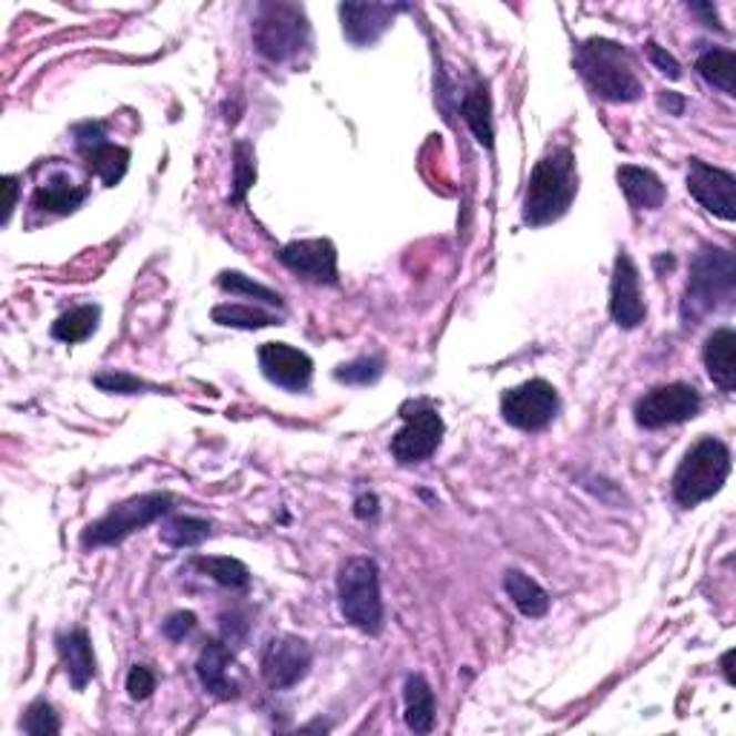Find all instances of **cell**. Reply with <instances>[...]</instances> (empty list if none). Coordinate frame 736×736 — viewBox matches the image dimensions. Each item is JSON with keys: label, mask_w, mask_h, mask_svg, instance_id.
<instances>
[{"label": "cell", "mask_w": 736, "mask_h": 736, "mask_svg": "<svg viewBox=\"0 0 736 736\" xmlns=\"http://www.w3.org/2000/svg\"><path fill=\"white\" fill-rule=\"evenodd\" d=\"M259 368H263V375L270 382L288 391L308 389L314 375L311 357L299 351V348L288 346V343H265L259 348Z\"/></svg>", "instance_id": "15"}, {"label": "cell", "mask_w": 736, "mask_h": 736, "mask_svg": "<svg viewBox=\"0 0 736 736\" xmlns=\"http://www.w3.org/2000/svg\"><path fill=\"white\" fill-rule=\"evenodd\" d=\"M730 662H734V651H728L723 656V671H725V679L734 682V671H730Z\"/></svg>", "instance_id": "44"}, {"label": "cell", "mask_w": 736, "mask_h": 736, "mask_svg": "<svg viewBox=\"0 0 736 736\" xmlns=\"http://www.w3.org/2000/svg\"><path fill=\"white\" fill-rule=\"evenodd\" d=\"M337 599L340 613L357 631L377 636L382 631V599H380V570L368 555H355L340 566L337 575Z\"/></svg>", "instance_id": "5"}, {"label": "cell", "mask_w": 736, "mask_h": 736, "mask_svg": "<svg viewBox=\"0 0 736 736\" xmlns=\"http://www.w3.org/2000/svg\"><path fill=\"white\" fill-rule=\"evenodd\" d=\"M696 72L725 95H736V55L730 50L702 52L696 58Z\"/></svg>", "instance_id": "27"}, {"label": "cell", "mask_w": 736, "mask_h": 736, "mask_svg": "<svg viewBox=\"0 0 736 736\" xmlns=\"http://www.w3.org/2000/svg\"><path fill=\"white\" fill-rule=\"evenodd\" d=\"M259 667H263V679L268 682V687L288 691L297 682H303L311 667V647L297 636H276L265 644Z\"/></svg>", "instance_id": "12"}, {"label": "cell", "mask_w": 736, "mask_h": 736, "mask_svg": "<svg viewBox=\"0 0 736 736\" xmlns=\"http://www.w3.org/2000/svg\"><path fill=\"white\" fill-rule=\"evenodd\" d=\"M231 665H234V651H231V644L227 642H216V638H211V642L202 647V653H198L196 662L198 682H202V687H205L211 696H216V699L227 702L239 696V685L227 676Z\"/></svg>", "instance_id": "17"}, {"label": "cell", "mask_w": 736, "mask_h": 736, "mask_svg": "<svg viewBox=\"0 0 736 736\" xmlns=\"http://www.w3.org/2000/svg\"><path fill=\"white\" fill-rule=\"evenodd\" d=\"M254 47L259 55L285 64L308 47V18L294 3H263L254 21Z\"/></svg>", "instance_id": "7"}, {"label": "cell", "mask_w": 736, "mask_h": 736, "mask_svg": "<svg viewBox=\"0 0 736 736\" xmlns=\"http://www.w3.org/2000/svg\"><path fill=\"white\" fill-rule=\"evenodd\" d=\"M699 409L702 395L691 382H671V386H658V389L638 397L633 415L642 429H662V426L694 420Z\"/></svg>", "instance_id": "10"}, {"label": "cell", "mask_w": 736, "mask_h": 736, "mask_svg": "<svg viewBox=\"0 0 736 736\" xmlns=\"http://www.w3.org/2000/svg\"><path fill=\"white\" fill-rule=\"evenodd\" d=\"M86 187L72 184L70 176H55L50 182L38 184L35 196H32V207L43 213H58V216H67V213L79 211L84 205Z\"/></svg>", "instance_id": "22"}, {"label": "cell", "mask_w": 736, "mask_h": 736, "mask_svg": "<svg viewBox=\"0 0 736 736\" xmlns=\"http://www.w3.org/2000/svg\"><path fill=\"white\" fill-rule=\"evenodd\" d=\"M23 730L29 736H47V734H58L61 730V723H58L55 711L47 699L32 702L27 708V716H23Z\"/></svg>", "instance_id": "35"}, {"label": "cell", "mask_w": 736, "mask_h": 736, "mask_svg": "<svg viewBox=\"0 0 736 736\" xmlns=\"http://www.w3.org/2000/svg\"><path fill=\"white\" fill-rule=\"evenodd\" d=\"M162 631L171 642H184V638L196 631V616H193L191 610H178V613H171V616H167V622L162 624Z\"/></svg>", "instance_id": "37"}, {"label": "cell", "mask_w": 736, "mask_h": 736, "mask_svg": "<svg viewBox=\"0 0 736 736\" xmlns=\"http://www.w3.org/2000/svg\"><path fill=\"white\" fill-rule=\"evenodd\" d=\"M193 566H198L202 573L211 575L216 584L227 590H248L251 584V570L242 561L227 559V555H216V559H207V555H198L193 561Z\"/></svg>", "instance_id": "30"}, {"label": "cell", "mask_w": 736, "mask_h": 736, "mask_svg": "<svg viewBox=\"0 0 736 736\" xmlns=\"http://www.w3.org/2000/svg\"><path fill=\"white\" fill-rule=\"evenodd\" d=\"M92 382H95L101 391H110V395H139V391H150V389L159 391L156 386L139 380V377H133L130 371H115V368H110V371H99V375L92 377Z\"/></svg>", "instance_id": "33"}, {"label": "cell", "mask_w": 736, "mask_h": 736, "mask_svg": "<svg viewBox=\"0 0 736 736\" xmlns=\"http://www.w3.org/2000/svg\"><path fill=\"white\" fill-rule=\"evenodd\" d=\"M377 495H360L357 498V507H355V515L357 518H375L377 512H380V507H377Z\"/></svg>", "instance_id": "41"}, {"label": "cell", "mask_w": 736, "mask_h": 736, "mask_svg": "<svg viewBox=\"0 0 736 736\" xmlns=\"http://www.w3.org/2000/svg\"><path fill=\"white\" fill-rule=\"evenodd\" d=\"M81 156H84L86 167H90L92 176H99L106 187H115V184L124 178L130 164V150L119 147L113 142H101L92 144V147L81 150Z\"/></svg>", "instance_id": "24"}, {"label": "cell", "mask_w": 736, "mask_h": 736, "mask_svg": "<svg viewBox=\"0 0 736 736\" xmlns=\"http://www.w3.org/2000/svg\"><path fill=\"white\" fill-rule=\"evenodd\" d=\"M736 297V259L730 251L702 248L691 263V276L685 285L682 319L696 326L705 314L734 305Z\"/></svg>", "instance_id": "3"}, {"label": "cell", "mask_w": 736, "mask_h": 736, "mask_svg": "<svg viewBox=\"0 0 736 736\" xmlns=\"http://www.w3.org/2000/svg\"><path fill=\"white\" fill-rule=\"evenodd\" d=\"M173 510V495L167 492H147V495H135L130 501L119 503L113 510L90 524L81 535L84 550H99V546H115L127 541L133 532L144 530L153 521L164 518Z\"/></svg>", "instance_id": "6"}, {"label": "cell", "mask_w": 736, "mask_h": 736, "mask_svg": "<svg viewBox=\"0 0 736 736\" xmlns=\"http://www.w3.org/2000/svg\"><path fill=\"white\" fill-rule=\"evenodd\" d=\"M400 418H403V429L391 438V454L400 463H420V460L432 458L435 449L440 447V438H443V418L432 400H426V397L406 400L400 406Z\"/></svg>", "instance_id": "8"}, {"label": "cell", "mask_w": 736, "mask_h": 736, "mask_svg": "<svg viewBox=\"0 0 736 736\" xmlns=\"http://www.w3.org/2000/svg\"><path fill=\"white\" fill-rule=\"evenodd\" d=\"M463 119H467L474 139L487 150H492L495 130H492V99H489L487 84H478L472 92H467V99H463Z\"/></svg>", "instance_id": "26"}, {"label": "cell", "mask_w": 736, "mask_h": 736, "mask_svg": "<svg viewBox=\"0 0 736 736\" xmlns=\"http://www.w3.org/2000/svg\"><path fill=\"white\" fill-rule=\"evenodd\" d=\"M248 631L251 622L242 616V613H225V616H222V636H225L227 644L242 647V644L248 642Z\"/></svg>", "instance_id": "38"}, {"label": "cell", "mask_w": 736, "mask_h": 736, "mask_svg": "<svg viewBox=\"0 0 736 736\" xmlns=\"http://www.w3.org/2000/svg\"><path fill=\"white\" fill-rule=\"evenodd\" d=\"M219 285L222 290H231V294H239V297H254L268 305H283V297H279L276 290L254 283V279H248V276L239 274V270H225V274L219 276Z\"/></svg>", "instance_id": "32"}, {"label": "cell", "mask_w": 736, "mask_h": 736, "mask_svg": "<svg viewBox=\"0 0 736 736\" xmlns=\"http://www.w3.org/2000/svg\"><path fill=\"white\" fill-rule=\"evenodd\" d=\"M382 375V360L380 357H357L355 362H346V366L337 368V380L351 382V386H368V382H377Z\"/></svg>", "instance_id": "34"}, {"label": "cell", "mask_w": 736, "mask_h": 736, "mask_svg": "<svg viewBox=\"0 0 736 736\" xmlns=\"http://www.w3.org/2000/svg\"><path fill=\"white\" fill-rule=\"evenodd\" d=\"M403 9L406 7H391V3H343V35L355 47H371L395 23V14Z\"/></svg>", "instance_id": "16"}, {"label": "cell", "mask_w": 736, "mask_h": 736, "mask_svg": "<svg viewBox=\"0 0 736 736\" xmlns=\"http://www.w3.org/2000/svg\"><path fill=\"white\" fill-rule=\"evenodd\" d=\"M503 590H507V595L512 599V604L521 610V616L527 619L546 616V610H550V595H546V590L541 587L539 581H532L527 573H521V570H507V573H503Z\"/></svg>", "instance_id": "23"}, {"label": "cell", "mask_w": 736, "mask_h": 736, "mask_svg": "<svg viewBox=\"0 0 736 736\" xmlns=\"http://www.w3.org/2000/svg\"><path fill=\"white\" fill-rule=\"evenodd\" d=\"M705 368L723 391L736 389V334L734 328H716L705 343Z\"/></svg>", "instance_id": "20"}, {"label": "cell", "mask_w": 736, "mask_h": 736, "mask_svg": "<svg viewBox=\"0 0 736 736\" xmlns=\"http://www.w3.org/2000/svg\"><path fill=\"white\" fill-rule=\"evenodd\" d=\"M101 323V308L99 305H79V308H72V311L61 314V317L52 323V337L61 343H84L86 337L95 334Z\"/></svg>", "instance_id": "25"}, {"label": "cell", "mask_w": 736, "mask_h": 736, "mask_svg": "<svg viewBox=\"0 0 736 736\" xmlns=\"http://www.w3.org/2000/svg\"><path fill=\"white\" fill-rule=\"evenodd\" d=\"M55 644H58V656H61V665H64L72 687H75V691H84V687L95 679V656H92V644L86 631L75 627V631L70 633H61V636L55 638Z\"/></svg>", "instance_id": "18"}, {"label": "cell", "mask_w": 736, "mask_h": 736, "mask_svg": "<svg viewBox=\"0 0 736 736\" xmlns=\"http://www.w3.org/2000/svg\"><path fill=\"white\" fill-rule=\"evenodd\" d=\"M662 106H665L671 115H682L685 113V99L676 95V92H665V95H662Z\"/></svg>", "instance_id": "42"}, {"label": "cell", "mask_w": 736, "mask_h": 736, "mask_svg": "<svg viewBox=\"0 0 736 736\" xmlns=\"http://www.w3.org/2000/svg\"><path fill=\"white\" fill-rule=\"evenodd\" d=\"M575 67L599 99L616 101V104L642 99V81L622 43L590 38L575 50Z\"/></svg>", "instance_id": "2"}, {"label": "cell", "mask_w": 736, "mask_h": 736, "mask_svg": "<svg viewBox=\"0 0 736 736\" xmlns=\"http://www.w3.org/2000/svg\"><path fill=\"white\" fill-rule=\"evenodd\" d=\"M403 702H406V725L415 734H429L435 728V694L426 676L420 673H409L403 685Z\"/></svg>", "instance_id": "21"}, {"label": "cell", "mask_w": 736, "mask_h": 736, "mask_svg": "<svg viewBox=\"0 0 736 736\" xmlns=\"http://www.w3.org/2000/svg\"><path fill=\"white\" fill-rule=\"evenodd\" d=\"M691 9H694L696 14H705V23H708V27H716V9L711 7V3H691Z\"/></svg>", "instance_id": "43"}, {"label": "cell", "mask_w": 736, "mask_h": 736, "mask_svg": "<svg viewBox=\"0 0 736 736\" xmlns=\"http://www.w3.org/2000/svg\"><path fill=\"white\" fill-rule=\"evenodd\" d=\"M503 420L524 432H541L559 415V391L546 380H527L501 397Z\"/></svg>", "instance_id": "9"}, {"label": "cell", "mask_w": 736, "mask_h": 736, "mask_svg": "<svg viewBox=\"0 0 736 736\" xmlns=\"http://www.w3.org/2000/svg\"><path fill=\"white\" fill-rule=\"evenodd\" d=\"M213 323L225 328H242V331H256V328L283 326V317L254 308V305H216L213 308Z\"/></svg>", "instance_id": "28"}, {"label": "cell", "mask_w": 736, "mask_h": 736, "mask_svg": "<svg viewBox=\"0 0 736 736\" xmlns=\"http://www.w3.org/2000/svg\"><path fill=\"white\" fill-rule=\"evenodd\" d=\"M279 263L299 274L308 283L334 285L337 283V248L331 239H299L288 242L279 251Z\"/></svg>", "instance_id": "13"}, {"label": "cell", "mask_w": 736, "mask_h": 736, "mask_svg": "<svg viewBox=\"0 0 736 736\" xmlns=\"http://www.w3.org/2000/svg\"><path fill=\"white\" fill-rule=\"evenodd\" d=\"M579 193V173L570 147H552L530 176L524 196V222L530 227H544L559 222Z\"/></svg>", "instance_id": "1"}, {"label": "cell", "mask_w": 736, "mask_h": 736, "mask_svg": "<svg viewBox=\"0 0 736 736\" xmlns=\"http://www.w3.org/2000/svg\"><path fill=\"white\" fill-rule=\"evenodd\" d=\"M213 524L205 518H193V515H176L171 518L167 524L162 527V541L173 550H187V546H198L202 541L211 535Z\"/></svg>", "instance_id": "29"}, {"label": "cell", "mask_w": 736, "mask_h": 736, "mask_svg": "<svg viewBox=\"0 0 736 736\" xmlns=\"http://www.w3.org/2000/svg\"><path fill=\"white\" fill-rule=\"evenodd\" d=\"M254 182H256L254 147H251L248 142H239L236 144V153H234V193H231V202L239 205Z\"/></svg>", "instance_id": "31"}, {"label": "cell", "mask_w": 736, "mask_h": 736, "mask_svg": "<svg viewBox=\"0 0 736 736\" xmlns=\"http://www.w3.org/2000/svg\"><path fill=\"white\" fill-rule=\"evenodd\" d=\"M647 55H651L653 64L658 67V72H665L667 79H682L679 61H676V58H673L667 50H662V47H658L656 41L647 43Z\"/></svg>", "instance_id": "39"}, {"label": "cell", "mask_w": 736, "mask_h": 736, "mask_svg": "<svg viewBox=\"0 0 736 736\" xmlns=\"http://www.w3.org/2000/svg\"><path fill=\"white\" fill-rule=\"evenodd\" d=\"M610 314L619 328H636L644 323V299L638 285V268L627 251H619L613 265V285H610Z\"/></svg>", "instance_id": "14"}, {"label": "cell", "mask_w": 736, "mask_h": 736, "mask_svg": "<svg viewBox=\"0 0 736 736\" xmlns=\"http://www.w3.org/2000/svg\"><path fill=\"white\" fill-rule=\"evenodd\" d=\"M687 191L705 211H711L719 219H736V178L730 171L714 167V164L702 162V159H691Z\"/></svg>", "instance_id": "11"}, {"label": "cell", "mask_w": 736, "mask_h": 736, "mask_svg": "<svg viewBox=\"0 0 736 736\" xmlns=\"http://www.w3.org/2000/svg\"><path fill=\"white\" fill-rule=\"evenodd\" d=\"M730 474V452L723 440L702 438L687 449L679 469L673 474V498L691 510L696 503L714 498Z\"/></svg>", "instance_id": "4"}, {"label": "cell", "mask_w": 736, "mask_h": 736, "mask_svg": "<svg viewBox=\"0 0 736 736\" xmlns=\"http://www.w3.org/2000/svg\"><path fill=\"white\" fill-rule=\"evenodd\" d=\"M153 691H156V673L150 671V667H144V665H135L133 671H130V676H127L130 699L144 702V699H150V696H153Z\"/></svg>", "instance_id": "36"}, {"label": "cell", "mask_w": 736, "mask_h": 736, "mask_svg": "<svg viewBox=\"0 0 736 736\" xmlns=\"http://www.w3.org/2000/svg\"><path fill=\"white\" fill-rule=\"evenodd\" d=\"M3 187H7V207H3V225H7V222L12 219L14 205H18V178L7 176L3 178Z\"/></svg>", "instance_id": "40"}, {"label": "cell", "mask_w": 736, "mask_h": 736, "mask_svg": "<svg viewBox=\"0 0 736 736\" xmlns=\"http://www.w3.org/2000/svg\"><path fill=\"white\" fill-rule=\"evenodd\" d=\"M616 178L619 184H622L627 202H631L633 207H638V211H658V207L665 205V184H662V178H658L656 173L647 171V167L624 164V167L616 171Z\"/></svg>", "instance_id": "19"}]
</instances>
